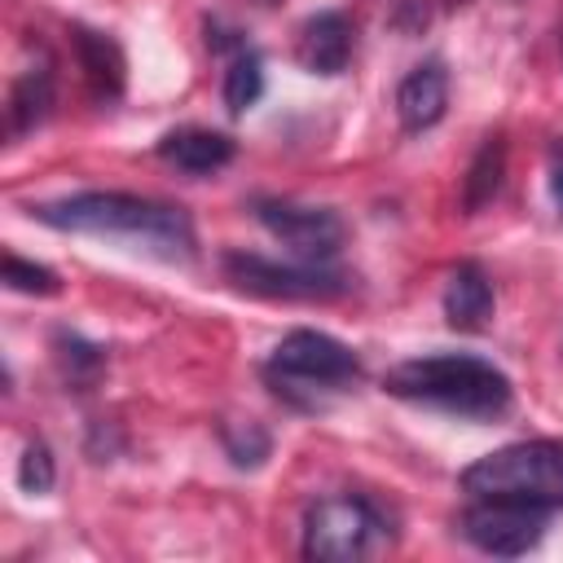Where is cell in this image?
Wrapping results in <instances>:
<instances>
[{
    "instance_id": "obj_1",
    "label": "cell",
    "mask_w": 563,
    "mask_h": 563,
    "mask_svg": "<svg viewBox=\"0 0 563 563\" xmlns=\"http://www.w3.org/2000/svg\"><path fill=\"white\" fill-rule=\"evenodd\" d=\"M31 216L62 233H92V238H119L132 242L158 260H194V224L180 207L119 194V189H88L57 202L31 207Z\"/></svg>"
},
{
    "instance_id": "obj_2",
    "label": "cell",
    "mask_w": 563,
    "mask_h": 563,
    "mask_svg": "<svg viewBox=\"0 0 563 563\" xmlns=\"http://www.w3.org/2000/svg\"><path fill=\"white\" fill-rule=\"evenodd\" d=\"M383 387L400 400L431 405L462 418H501L515 405V387L497 365L479 356H457V352L400 361L383 374Z\"/></svg>"
},
{
    "instance_id": "obj_3",
    "label": "cell",
    "mask_w": 563,
    "mask_h": 563,
    "mask_svg": "<svg viewBox=\"0 0 563 563\" xmlns=\"http://www.w3.org/2000/svg\"><path fill=\"white\" fill-rule=\"evenodd\" d=\"M462 493L506 497L541 510L563 506V440H519L484 453L462 471Z\"/></svg>"
},
{
    "instance_id": "obj_4",
    "label": "cell",
    "mask_w": 563,
    "mask_h": 563,
    "mask_svg": "<svg viewBox=\"0 0 563 563\" xmlns=\"http://www.w3.org/2000/svg\"><path fill=\"white\" fill-rule=\"evenodd\" d=\"M378 537H387V519L374 501L356 493L321 497L303 515V559H317V563L365 559Z\"/></svg>"
},
{
    "instance_id": "obj_5",
    "label": "cell",
    "mask_w": 563,
    "mask_h": 563,
    "mask_svg": "<svg viewBox=\"0 0 563 563\" xmlns=\"http://www.w3.org/2000/svg\"><path fill=\"white\" fill-rule=\"evenodd\" d=\"M224 273L233 286L264 295V299H290V303H325L352 290L347 273L325 268V264H277L264 255H246V251H229L224 255Z\"/></svg>"
},
{
    "instance_id": "obj_6",
    "label": "cell",
    "mask_w": 563,
    "mask_h": 563,
    "mask_svg": "<svg viewBox=\"0 0 563 563\" xmlns=\"http://www.w3.org/2000/svg\"><path fill=\"white\" fill-rule=\"evenodd\" d=\"M268 378L277 383V391L286 387H347L361 378V361L347 343L321 334V330H290L273 356H268Z\"/></svg>"
},
{
    "instance_id": "obj_7",
    "label": "cell",
    "mask_w": 563,
    "mask_h": 563,
    "mask_svg": "<svg viewBox=\"0 0 563 563\" xmlns=\"http://www.w3.org/2000/svg\"><path fill=\"white\" fill-rule=\"evenodd\" d=\"M545 515L541 506L528 501H506V497H475L462 515H457V532L497 559H519L528 554L541 537H545Z\"/></svg>"
},
{
    "instance_id": "obj_8",
    "label": "cell",
    "mask_w": 563,
    "mask_h": 563,
    "mask_svg": "<svg viewBox=\"0 0 563 563\" xmlns=\"http://www.w3.org/2000/svg\"><path fill=\"white\" fill-rule=\"evenodd\" d=\"M255 220L282 242L290 246L299 260L308 264H325L339 255L347 229L339 220V211L330 207H308V202H282V198H264L255 202Z\"/></svg>"
},
{
    "instance_id": "obj_9",
    "label": "cell",
    "mask_w": 563,
    "mask_h": 563,
    "mask_svg": "<svg viewBox=\"0 0 563 563\" xmlns=\"http://www.w3.org/2000/svg\"><path fill=\"white\" fill-rule=\"evenodd\" d=\"M449 110V70L440 62L413 66L396 88V119L405 132H427Z\"/></svg>"
},
{
    "instance_id": "obj_10",
    "label": "cell",
    "mask_w": 563,
    "mask_h": 563,
    "mask_svg": "<svg viewBox=\"0 0 563 563\" xmlns=\"http://www.w3.org/2000/svg\"><path fill=\"white\" fill-rule=\"evenodd\" d=\"M233 154H238L233 136L211 132V128H176L158 141V158L172 163L185 176H211V172L229 167Z\"/></svg>"
},
{
    "instance_id": "obj_11",
    "label": "cell",
    "mask_w": 563,
    "mask_h": 563,
    "mask_svg": "<svg viewBox=\"0 0 563 563\" xmlns=\"http://www.w3.org/2000/svg\"><path fill=\"white\" fill-rule=\"evenodd\" d=\"M352 57V22L339 9L312 13L299 31V62L312 75H343Z\"/></svg>"
},
{
    "instance_id": "obj_12",
    "label": "cell",
    "mask_w": 563,
    "mask_h": 563,
    "mask_svg": "<svg viewBox=\"0 0 563 563\" xmlns=\"http://www.w3.org/2000/svg\"><path fill=\"white\" fill-rule=\"evenodd\" d=\"M70 44H75V57H79V70L88 79V92L97 101H114L123 92V53L110 35L92 31V26H70Z\"/></svg>"
},
{
    "instance_id": "obj_13",
    "label": "cell",
    "mask_w": 563,
    "mask_h": 563,
    "mask_svg": "<svg viewBox=\"0 0 563 563\" xmlns=\"http://www.w3.org/2000/svg\"><path fill=\"white\" fill-rule=\"evenodd\" d=\"M493 317V282L488 273L466 260L449 273V286H444V321L453 330H479L484 321Z\"/></svg>"
},
{
    "instance_id": "obj_14",
    "label": "cell",
    "mask_w": 563,
    "mask_h": 563,
    "mask_svg": "<svg viewBox=\"0 0 563 563\" xmlns=\"http://www.w3.org/2000/svg\"><path fill=\"white\" fill-rule=\"evenodd\" d=\"M501 176H506V141L501 136H484V145L475 150V158L466 167V180H462V211L479 216L497 198Z\"/></svg>"
},
{
    "instance_id": "obj_15",
    "label": "cell",
    "mask_w": 563,
    "mask_h": 563,
    "mask_svg": "<svg viewBox=\"0 0 563 563\" xmlns=\"http://www.w3.org/2000/svg\"><path fill=\"white\" fill-rule=\"evenodd\" d=\"M48 106H53V70L48 66H35L26 70L13 92H9V123H13V136L40 128L48 119Z\"/></svg>"
},
{
    "instance_id": "obj_16",
    "label": "cell",
    "mask_w": 563,
    "mask_h": 563,
    "mask_svg": "<svg viewBox=\"0 0 563 563\" xmlns=\"http://www.w3.org/2000/svg\"><path fill=\"white\" fill-rule=\"evenodd\" d=\"M260 92H264V62H260V53L238 48L229 70H224V106H229V114H246L260 101Z\"/></svg>"
},
{
    "instance_id": "obj_17",
    "label": "cell",
    "mask_w": 563,
    "mask_h": 563,
    "mask_svg": "<svg viewBox=\"0 0 563 563\" xmlns=\"http://www.w3.org/2000/svg\"><path fill=\"white\" fill-rule=\"evenodd\" d=\"M220 444H224L229 462L242 466V471L264 466L268 453H273V435H268L260 422H224V427H220Z\"/></svg>"
},
{
    "instance_id": "obj_18",
    "label": "cell",
    "mask_w": 563,
    "mask_h": 563,
    "mask_svg": "<svg viewBox=\"0 0 563 563\" xmlns=\"http://www.w3.org/2000/svg\"><path fill=\"white\" fill-rule=\"evenodd\" d=\"M4 286L18 290V295H57L62 290V282H57L53 268L31 264L22 255H4Z\"/></svg>"
},
{
    "instance_id": "obj_19",
    "label": "cell",
    "mask_w": 563,
    "mask_h": 563,
    "mask_svg": "<svg viewBox=\"0 0 563 563\" xmlns=\"http://www.w3.org/2000/svg\"><path fill=\"white\" fill-rule=\"evenodd\" d=\"M53 479H57V466H53L48 444L44 440H31L22 449V457H18V488L31 493V497H40V493L53 488Z\"/></svg>"
},
{
    "instance_id": "obj_20",
    "label": "cell",
    "mask_w": 563,
    "mask_h": 563,
    "mask_svg": "<svg viewBox=\"0 0 563 563\" xmlns=\"http://www.w3.org/2000/svg\"><path fill=\"white\" fill-rule=\"evenodd\" d=\"M57 347H62V365H66V374L70 378H92L101 365H106V356H101V347H92V343H84V339H75V334H57Z\"/></svg>"
},
{
    "instance_id": "obj_21",
    "label": "cell",
    "mask_w": 563,
    "mask_h": 563,
    "mask_svg": "<svg viewBox=\"0 0 563 563\" xmlns=\"http://www.w3.org/2000/svg\"><path fill=\"white\" fill-rule=\"evenodd\" d=\"M550 194H554V207L563 216V158H554V167H550Z\"/></svg>"
},
{
    "instance_id": "obj_22",
    "label": "cell",
    "mask_w": 563,
    "mask_h": 563,
    "mask_svg": "<svg viewBox=\"0 0 563 563\" xmlns=\"http://www.w3.org/2000/svg\"><path fill=\"white\" fill-rule=\"evenodd\" d=\"M444 4H453V9H457V4H466V0H444Z\"/></svg>"
},
{
    "instance_id": "obj_23",
    "label": "cell",
    "mask_w": 563,
    "mask_h": 563,
    "mask_svg": "<svg viewBox=\"0 0 563 563\" xmlns=\"http://www.w3.org/2000/svg\"><path fill=\"white\" fill-rule=\"evenodd\" d=\"M264 4H273V0H264Z\"/></svg>"
}]
</instances>
